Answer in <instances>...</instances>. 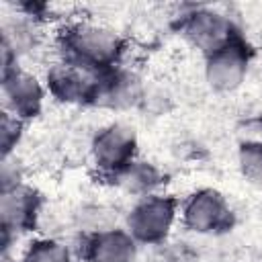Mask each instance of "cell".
<instances>
[{
    "label": "cell",
    "instance_id": "obj_1",
    "mask_svg": "<svg viewBox=\"0 0 262 262\" xmlns=\"http://www.w3.org/2000/svg\"><path fill=\"white\" fill-rule=\"evenodd\" d=\"M53 49L59 61L90 72H106L127 63L129 43L111 25L90 18H72L55 29Z\"/></svg>",
    "mask_w": 262,
    "mask_h": 262
},
{
    "label": "cell",
    "instance_id": "obj_2",
    "mask_svg": "<svg viewBox=\"0 0 262 262\" xmlns=\"http://www.w3.org/2000/svg\"><path fill=\"white\" fill-rule=\"evenodd\" d=\"M180 217V199L162 190L135 199L123 217V227L139 246H164Z\"/></svg>",
    "mask_w": 262,
    "mask_h": 262
},
{
    "label": "cell",
    "instance_id": "obj_3",
    "mask_svg": "<svg viewBox=\"0 0 262 262\" xmlns=\"http://www.w3.org/2000/svg\"><path fill=\"white\" fill-rule=\"evenodd\" d=\"M237 215L227 196L215 186H199L180 201L178 223L194 235H225L235 227Z\"/></svg>",
    "mask_w": 262,
    "mask_h": 262
},
{
    "label": "cell",
    "instance_id": "obj_4",
    "mask_svg": "<svg viewBox=\"0 0 262 262\" xmlns=\"http://www.w3.org/2000/svg\"><path fill=\"white\" fill-rule=\"evenodd\" d=\"M88 156L100 180L108 182L115 174L139 158L137 129L125 121H108L100 125L90 137Z\"/></svg>",
    "mask_w": 262,
    "mask_h": 262
},
{
    "label": "cell",
    "instance_id": "obj_5",
    "mask_svg": "<svg viewBox=\"0 0 262 262\" xmlns=\"http://www.w3.org/2000/svg\"><path fill=\"white\" fill-rule=\"evenodd\" d=\"M43 192L25 182L0 188V229H2V252H10L12 244L33 233L43 217Z\"/></svg>",
    "mask_w": 262,
    "mask_h": 262
},
{
    "label": "cell",
    "instance_id": "obj_6",
    "mask_svg": "<svg viewBox=\"0 0 262 262\" xmlns=\"http://www.w3.org/2000/svg\"><path fill=\"white\" fill-rule=\"evenodd\" d=\"M176 31L194 51L201 53V57L244 33L233 16L211 6H186L180 10Z\"/></svg>",
    "mask_w": 262,
    "mask_h": 262
},
{
    "label": "cell",
    "instance_id": "obj_7",
    "mask_svg": "<svg viewBox=\"0 0 262 262\" xmlns=\"http://www.w3.org/2000/svg\"><path fill=\"white\" fill-rule=\"evenodd\" d=\"M254 61V47L242 33L203 57L205 84L217 94H231L242 88Z\"/></svg>",
    "mask_w": 262,
    "mask_h": 262
},
{
    "label": "cell",
    "instance_id": "obj_8",
    "mask_svg": "<svg viewBox=\"0 0 262 262\" xmlns=\"http://www.w3.org/2000/svg\"><path fill=\"white\" fill-rule=\"evenodd\" d=\"M0 92L2 111L10 113L23 123L39 119L45 108V100L49 98L43 78L27 70L23 63L2 66Z\"/></svg>",
    "mask_w": 262,
    "mask_h": 262
},
{
    "label": "cell",
    "instance_id": "obj_9",
    "mask_svg": "<svg viewBox=\"0 0 262 262\" xmlns=\"http://www.w3.org/2000/svg\"><path fill=\"white\" fill-rule=\"evenodd\" d=\"M43 82L51 100L66 106L94 108L100 72H90L80 66L53 59L43 74Z\"/></svg>",
    "mask_w": 262,
    "mask_h": 262
},
{
    "label": "cell",
    "instance_id": "obj_10",
    "mask_svg": "<svg viewBox=\"0 0 262 262\" xmlns=\"http://www.w3.org/2000/svg\"><path fill=\"white\" fill-rule=\"evenodd\" d=\"M145 94H147V84L141 72L129 63H123L113 70L100 72L94 108L111 111V113H127L133 108H141Z\"/></svg>",
    "mask_w": 262,
    "mask_h": 262
},
{
    "label": "cell",
    "instance_id": "obj_11",
    "mask_svg": "<svg viewBox=\"0 0 262 262\" xmlns=\"http://www.w3.org/2000/svg\"><path fill=\"white\" fill-rule=\"evenodd\" d=\"M139 248L129 231L117 225L94 233H80L74 252L78 262H137Z\"/></svg>",
    "mask_w": 262,
    "mask_h": 262
},
{
    "label": "cell",
    "instance_id": "obj_12",
    "mask_svg": "<svg viewBox=\"0 0 262 262\" xmlns=\"http://www.w3.org/2000/svg\"><path fill=\"white\" fill-rule=\"evenodd\" d=\"M108 184L133 199H141L147 194L162 192L166 186V172L151 160L137 158L127 168H123L119 174H115Z\"/></svg>",
    "mask_w": 262,
    "mask_h": 262
},
{
    "label": "cell",
    "instance_id": "obj_13",
    "mask_svg": "<svg viewBox=\"0 0 262 262\" xmlns=\"http://www.w3.org/2000/svg\"><path fill=\"white\" fill-rule=\"evenodd\" d=\"M18 262H76V252L53 235H37L27 242Z\"/></svg>",
    "mask_w": 262,
    "mask_h": 262
},
{
    "label": "cell",
    "instance_id": "obj_14",
    "mask_svg": "<svg viewBox=\"0 0 262 262\" xmlns=\"http://www.w3.org/2000/svg\"><path fill=\"white\" fill-rule=\"evenodd\" d=\"M235 162L242 178L262 188V139H242L235 149Z\"/></svg>",
    "mask_w": 262,
    "mask_h": 262
},
{
    "label": "cell",
    "instance_id": "obj_15",
    "mask_svg": "<svg viewBox=\"0 0 262 262\" xmlns=\"http://www.w3.org/2000/svg\"><path fill=\"white\" fill-rule=\"evenodd\" d=\"M74 221H76L80 233H94V231L117 227L113 211L104 205H86V207H82L80 211L74 213Z\"/></svg>",
    "mask_w": 262,
    "mask_h": 262
},
{
    "label": "cell",
    "instance_id": "obj_16",
    "mask_svg": "<svg viewBox=\"0 0 262 262\" xmlns=\"http://www.w3.org/2000/svg\"><path fill=\"white\" fill-rule=\"evenodd\" d=\"M25 127H27V123H23V121H18L16 117H12L10 113L2 111V119H0V147H2V160L16 156V147L20 145V141H23V137H25Z\"/></svg>",
    "mask_w": 262,
    "mask_h": 262
},
{
    "label": "cell",
    "instance_id": "obj_17",
    "mask_svg": "<svg viewBox=\"0 0 262 262\" xmlns=\"http://www.w3.org/2000/svg\"><path fill=\"white\" fill-rule=\"evenodd\" d=\"M250 125H252V137H256V139H262V113L260 115H256L252 121H250Z\"/></svg>",
    "mask_w": 262,
    "mask_h": 262
},
{
    "label": "cell",
    "instance_id": "obj_18",
    "mask_svg": "<svg viewBox=\"0 0 262 262\" xmlns=\"http://www.w3.org/2000/svg\"><path fill=\"white\" fill-rule=\"evenodd\" d=\"M0 262H18V258L12 256L10 252H2V260H0Z\"/></svg>",
    "mask_w": 262,
    "mask_h": 262
}]
</instances>
